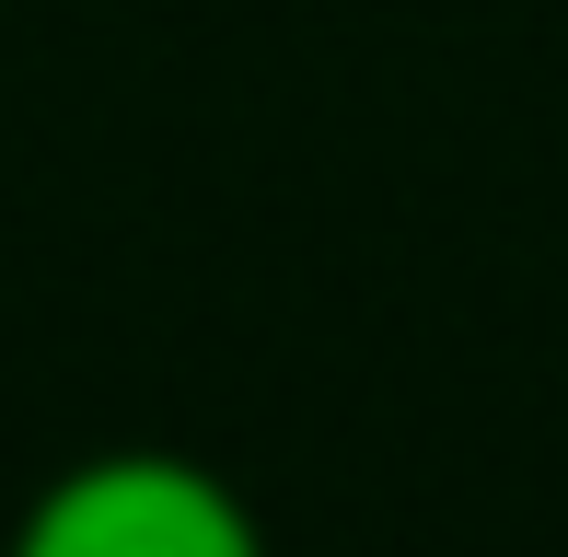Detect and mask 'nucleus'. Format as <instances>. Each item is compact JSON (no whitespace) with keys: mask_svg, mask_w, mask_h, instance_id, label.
Masks as SVG:
<instances>
[{"mask_svg":"<svg viewBox=\"0 0 568 557\" xmlns=\"http://www.w3.org/2000/svg\"><path fill=\"white\" fill-rule=\"evenodd\" d=\"M0 557H267V523L221 465L163 453V442H116L47 476Z\"/></svg>","mask_w":568,"mask_h":557,"instance_id":"nucleus-1","label":"nucleus"}]
</instances>
